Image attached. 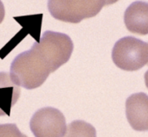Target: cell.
<instances>
[{
	"label": "cell",
	"mask_w": 148,
	"mask_h": 137,
	"mask_svg": "<svg viewBox=\"0 0 148 137\" xmlns=\"http://www.w3.org/2000/svg\"><path fill=\"white\" fill-rule=\"evenodd\" d=\"M0 137H28L13 123L0 124Z\"/></svg>",
	"instance_id": "cell-9"
},
{
	"label": "cell",
	"mask_w": 148,
	"mask_h": 137,
	"mask_svg": "<svg viewBox=\"0 0 148 137\" xmlns=\"http://www.w3.org/2000/svg\"><path fill=\"white\" fill-rule=\"evenodd\" d=\"M147 65H148V63H147Z\"/></svg>",
	"instance_id": "cell-13"
},
{
	"label": "cell",
	"mask_w": 148,
	"mask_h": 137,
	"mask_svg": "<svg viewBox=\"0 0 148 137\" xmlns=\"http://www.w3.org/2000/svg\"><path fill=\"white\" fill-rule=\"evenodd\" d=\"M35 137H62L66 133V119L57 109L45 107L32 116L29 123Z\"/></svg>",
	"instance_id": "cell-4"
},
{
	"label": "cell",
	"mask_w": 148,
	"mask_h": 137,
	"mask_svg": "<svg viewBox=\"0 0 148 137\" xmlns=\"http://www.w3.org/2000/svg\"><path fill=\"white\" fill-rule=\"evenodd\" d=\"M126 115L130 126L136 131H148V95L132 94L126 101Z\"/></svg>",
	"instance_id": "cell-5"
},
{
	"label": "cell",
	"mask_w": 148,
	"mask_h": 137,
	"mask_svg": "<svg viewBox=\"0 0 148 137\" xmlns=\"http://www.w3.org/2000/svg\"><path fill=\"white\" fill-rule=\"evenodd\" d=\"M114 63L124 71H137L148 63V43L134 36L116 41L112 51Z\"/></svg>",
	"instance_id": "cell-3"
},
{
	"label": "cell",
	"mask_w": 148,
	"mask_h": 137,
	"mask_svg": "<svg viewBox=\"0 0 148 137\" xmlns=\"http://www.w3.org/2000/svg\"><path fill=\"white\" fill-rule=\"evenodd\" d=\"M71 38L63 33L45 31L31 48L18 54L11 62L10 77L28 90L40 87L51 73L69 61L73 53Z\"/></svg>",
	"instance_id": "cell-1"
},
{
	"label": "cell",
	"mask_w": 148,
	"mask_h": 137,
	"mask_svg": "<svg viewBox=\"0 0 148 137\" xmlns=\"http://www.w3.org/2000/svg\"><path fill=\"white\" fill-rule=\"evenodd\" d=\"M64 137H97L96 130L90 123L76 120L68 125Z\"/></svg>",
	"instance_id": "cell-8"
},
{
	"label": "cell",
	"mask_w": 148,
	"mask_h": 137,
	"mask_svg": "<svg viewBox=\"0 0 148 137\" xmlns=\"http://www.w3.org/2000/svg\"><path fill=\"white\" fill-rule=\"evenodd\" d=\"M124 22L127 28L134 34L148 35V3L135 1L126 9Z\"/></svg>",
	"instance_id": "cell-6"
},
{
	"label": "cell",
	"mask_w": 148,
	"mask_h": 137,
	"mask_svg": "<svg viewBox=\"0 0 148 137\" xmlns=\"http://www.w3.org/2000/svg\"><path fill=\"white\" fill-rule=\"evenodd\" d=\"M106 5V0H48V9L56 20L79 23L95 16Z\"/></svg>",
	"instance_id": "cell-2"
},
{
	"label": "cell",
	"mask_w": 148,
	"mask_h": 137,
	"mask_svg": "<svg viewBox=\"0 0 148 137\" xmlns=\"http://www.w3.org/2000/svg\"><path fill=\"white\" fill-rule=\"evenodd\" d=\"M20 96L18 85L12 80L10 74L0 73V117L10 116L12 106L16 104Z\"/></svg>",
	"instance_id": "cell-7"
},
{
	"label": "cell",
	"mask_w": 148,
	"mask_h": 137,
	"mask_svg": "<svg viewBox=\"0 0 148 137\" xmlns=\"http://www.w3.org/2000/svg\"><path fill=\"white\" fill-rule=\"evenodd\" d=\"M119 0H106V5H110V4H113L116 2H118Z\"/></svg>",
	"instance_id": "cell-11"
},
{
	"label": "cell",
	"mask_w": 148,
	"mask_h": 137,
	"mask_svg": "<svg viewBox=\"0 0 148 137\" xmlns=\"http://www.w3.org/2000/svg\"><path fill=\"white\" fill-rule=\"evenodd\" d=\"M145 83H146V86L147 87L148 89V70L145 73Z\"/></svg>",
	"instance_id": "cell-12"
},
{
	"label": "cell",
	"mask_w": 148,
	"mask_h": 137,
	"mask_svg": "<svg viewBox=\"0 0 148 137\" xmlns=\"http://www.w3.org/2000/svg\"><path fill=\"white\" fill-rule=\"evenodd\" d=\"M4 15H5L4 6H3V3H2V1L0 0V24H1V23H2V22L3 21Z\"/></svg>",
	"instance_id": "cell-10"
}]
</instances>
